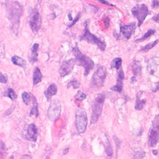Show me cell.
<instances>
[{"label": "cell", "instance_id": "obj_14", "mask_svg": "<svg viewBox=\"0 0 159 159\" xmlns=\"http://www.w3.org/2000/svg\"><path fill=\"white\" fill-rule=\"evenodd\" d=\"M135 27V24L132 22L126 25H120V31L126 39H129L132 34L134 32Z\"/></svg>", "mask_w": 159, "mask_h": 159}, {"label": "cell", "instance_id": "obj_21", "mask_svg": "<svg viewBox=\"0 0 159 159\" xmlns=\"http://www.w3.org/2000/svg\"><path fill=\"white\" fill-rule=\"evenodd\" d=\"M132 69L135 76L137 75H140L142 66L140 65V62L139 61H134L132 64Z\"/></svg>", "mask_w": 159, "mask_h": 159}, {"label": "cell", "instance_id": "obj_25", "mask_svg": "<svg viewBox=\"0 0 159 159\" xmlns=\"http://www.w3.org/2000/svg\"><path fill=\"white\" fill-rule=\"evenodd\" d=\"M155 30L153 29H148V31L140 39H138L135 40V42H141V41H143L144 40L148 39L149 37H150L151 35H152L154 33H155Z\"/></svg>", "mask_w": 159, "mask_h": 159}, {"label": "cell", "instance_id": "obj_12", "mask_svg": "<svg viewBox=\"0 0 159 159\" xmlns=\"http://www.w3.org/2000/svg\"><path fill=\"white\" fill-rule=\"evenodd\" d=\"M147 70L150 75L159 77V57H153L147 63Z\"/></svg>", "mask_w": 159, "mask_h": 159}, {"label": "cell", "instance_id": "obj_38", "mask_svg": "<svg viewBox=\"0 0 159 159\" xmlns=\"http://www.w3.org/2000/svg\"><path fill=\"white\" fill-rule=\"evenodd\" d=\"M157 151L156 150H153V155H157Z\"/></svg>", "mask_w": 159, "mask_h": 159}, {"label": "cell", "instance_id": "obj_22", "mask_svg": "<svg viewBox=\"0 0 159 159\" xmlns=\"http://www.w3.org/2000/svg\"><path fill=\"white\" fill-rule=\"evenodd\" d=\"M123 80H122V79H120V78H117L116 84L112 86L111 88V89L112 90V91L120 92L122 90V88H123Z\"/></svg>", "mask_w": 159, "mask_h": 159}, {"label": "cell", "instance_id": "obj_13", "mask_svg": "<svg viewBox=\"0 0 159 159\" xmlns=\"http://www.w3.org/2000/svg\"><path fill=\"white\" fill-rule=\"evenodd\" d=\"M75 63H76L75 60H74L73 58L68 59L67 60H65L62 63V64L59 69L60 76L61 77H63V76L68 75L72 71Z\"/></svg>", "mask_w": 159, "mask_h": 159}, {"label": "cell", "instance_id": "obj_28", "mask_svg": "<svg viewBox=\"0 0 159 159\" xmlns=\"http://www.w3.org/2000/svg\"><path fill=\"white\" fill-rule=\"evenodd\" d=\"M80 82L78 81H77L76 80H71V81H70L68 83L67 88H69L71 86H72L73 88L76 89V88H78L80 87Z\"/></svg>", "mask_w": 159, "mask_h": 159}, {"label": "cell", "instance_id": "obj_16", "mask_svg": "<svg viewBox=\"0 0 159 159\" xmlns=\"http://www.w3.org/2000/svg\"><path fill=\"white\" fill-rule=\"evenodd\" d=\"M39 45L37 43H35L32 47V50H31V55L29 57V61L32 63L37 61L38 60V50H39Z\"/></svg>", "mask_w": 159, "mask_h": 159}, {"label": "cell", "instance_id": "obj_7", "mask_svg": "<svg viewBox=\"0 0 159 159\" xmlns=\"http://www.w3.org/2000/svg\"><path fill=\"white\" fill-rule=\"evenodd\" d=\"M159 142V114L157 115L153 122L152 127L149 132L148 145L153 147Z\"/></svg>", "mask_w": 159, "mask_h": 159}, {"label": "cell", "instance_id": "obj_31", "mask_svg": "<svg viewBox=\"0 0 159 159\" xmlns=\"http://www.w3.org/2000/svg\"><path fill=\"white\" fill-rule=\"evenodd\" d=\"M108 146H107V147L106 148L107 149H106V152H107V155H109V156H111L112 155V148H109V146H111V145H110V143L108 142V145H107Z\"/></svg>", "mask_w": 159, "mask_h": 159}, {"label": "cell", "instance_id": "obj_30", "mask_svg": "<svg viewBox=\"0 0 159 159\" xmlns=\"http://www.w3.org/2000/svg\"><path fill=\"white\" fill-rule=\"evenodd\" d=\"M80 17H81V13H78V15L76 16V18L74 19V20L68 25V27H72L77 21H78V20L80 18Z\"/></svg>", "mask_w": 159, "mask_h": 159}, {"label": "cell", "instance_id": "obj_18", "mask_svg": "<svg viewBox=\"0 0 159 159\" xmlns=\"http://www.w3.org/2000/svg\"><path fill=\"white\" fill-rule=\"evenodd\" d=\"M142 92L140 91L137 94V99H136V103L135 106V109L136 110H141L144 104H145V99H141V96H142Z\"/></svg>", "mask_w": 159, "mask_h": 159}, {"label": "cell", "instance_id": "obj_20", "mask_svg": "<svg viewBox=\"0 0 159 159\" xmlns=\"http://www.w3.org/2000/svg\"><path fill=\"white\" fill-rule=\"evenodd\" d=\"M11 61L13 64L21 67H24L26 64V62L24 59L17 55H14L13 57H12Z\"/></svg>", "mask_w": 159, "mask_h": 159}, {"label": "cell", "instance_id": "obj_35", "mask_svg": "<svg viewBox=\"0 0 159 159\" xmlns=\"http://www.w3.org/2000/svg\"><path fill=\"white\" fill-rule=\"evenodd\" d=\"M152 19H153L154 21H155V22L159 23V14H155V15L153 17Z\"/></svg>", "mask_w": 159, "mask_h": 159}, {"label": "cell", "instance_id": "obj_26", "mask_svg": "<svg viewBox=\"0 0 159 159\" xmlns=\"http://www.w3.org/2000/svg\"><path fill=\"white\" fill-rule=\"evenodd\" d=\"M158 42V40H156L153 41V42L149 43H148L147 45H146L145 47H142V48L140 49V51L145 52H148L149 50H150L151 48H152L154 46H155V45H157Z\"/></svg>", "mask_w": 159, "mask_h": 159}, {"label": "cell", "instance_id": "obj_37", "mask_svg": "<svg viewBox=\"0 0 159 159\" xmlns=\"http://www.w3.org/2000/svg\"><path fill=\"white\" fill-rule=\"evenodd\" d=\"M159 90V82H158L157 84H156V87L153 90V92H155V91H157Z\"/></svg>", "mask_w": 159, "mask_h": 159}, {"label": "cell", "instance_id": "obj_24", "mask_svg": "<svg viewBox=\"0 0 159 159\" xmlns=\"http://www.w3.org/2000/svg\"><path fill=\"white\" fill-rule=\"evenodd\" d=\"M4 96L9 98L11 100H15L17 98V94L12 88H8L4 93Z\"/></svg>", "mask_w": 159, "mask_h": 159}, {"label": "cell", "instance_id": "obj_17", "mask_svg": "<svg viewBox=\"0 0 159 159\" xmlns=\"http://www.w3.org/2000/svg\"><path fill=\"white\" fill-rule=\"evenodd\" d=\"M42 79V75L38 67H35L33 73V84L34 85L37 84L39 83Z\"/></svg>", "mask_w": 159, "mask_h": 159}, {"label": "cell", "instance_id": "obj_23", "mask_svg": "<svg viewBox=\"0 0 159 159\" xmlns=\"http://www.w3.org/2000/svg\"><path fill=\"white\" fill-rule=\"evenodd\" d=\"M122 64V59L120 58H115L113 59L112 62L111 63V66L112 68H116V70H119L121 68Z\"/></svg>", "mask_w": 159, "mask_h": 159}, {"label": "cell", "instance_id": "obj_34", "mask_svg": "<svg viewBox=\"0 0 159 159\" xmlns=\"http://www.w3.org/2000/svg\"><path fill=\"white\" fill-rule=\"evenodd\" d=\"M99 2H101V3H102V4H106V5H109V6H114V5H113V4H111V3H109V2H107V1H106V0H98Z\"/></svg>", "mask_w": 159, "mask_h": 159}, {"label": "cell", "instance_id": "obj_32", "mask_svg": "<svg viewBox=\"0 0 159 159\" xmlns=\"http://www.w3.org/2000/svg\"><path fill=\"white\" fill-rule=\"evenodd\" d=\"M0 82L2 83H6L7 82V77L6 76H4L2 73H1Z\"/></svg>", "mask_w": 159, "mask_h": 159}, {"label": "cell", "instance_id": "obj_11", "mask_svg": "<svg viewBox=\"0 0 159 159\" xmlns=\"http://www.w3.org/2000/svg\"><path fill=\"white\" fill-rule=\"evenodd\" d=\"M38 135V129L34 124L27 125L22 132V137L28 140L35 142Z\"/></svg>", "mask_w": 159, "mask_h": 159}, {"label": "cell", "instance_id": "obj_3", "mask_svg": "<svg viewBox=\"0 0 159 159\" xmlns=\"http://www.w3.org/2000/svg\"><path fill=\"white\" fill-rule=\"evenodd\" d=\"M80 40H85L89 43L96 45L101 51H104L106 49V43L90 32V31L88 29L87 22H85V27H84V32L80 37Z\"/></svg>", "mask_w": 159, "mask_h": 159}, {"label": "cell", "instance_id": "obj_10", "mask_svg": "<svg viewBox=\"0 0 159 159\" xmlns=\"http://www.w3.org/2000/svg\"><path fill=\"white\" fill-rule=\"evenodd\" d=\"M61 112V104L58 100H53L49 106L48 111H47V116L48 119L52 120L54 121L57 120L60 115Z\"/></svg>", "mask_w": 159, "mask_h": 159}, {"label": "cell", "instance_id": "obj_27", "mask_svg": "<svg viewBox=\"0 0 159 159\" xmlns=\"http://www.w3.org/2000/svg\"><path fill=\"white\" fill-rule=\"evenodd\" d=\"M32 96H30V94L27 92H23L22 93V99L23 102L25 103V104L28 105L30 98H31Z\"/></svg>", "mask_w": 159, "mask_h": 159}, {"label": "cell", "instance_id": "obj_19", "mask_svg": "<svg viewBox=\"0 0 159 159\" xmlns=\"http://www.w3.org/2000/svg\"><path fill=\"white\" fill-rule=\"evenodd\" d=\"M32 103L33 106L32 107V109L29 113V116H32V115H34L35 117H38L39 115V112L38 109V103L37 102L35 97L34 96L32 95Z\"/></svg>", "mask_w": 159, "mask_h": 159}, {"label": "cell", "instance_id": "obj_1", "mask_svg": "<svg viewBox=\"0 0 159 159\" xmlns=\"http://www.w3.org/2000/svg\"><path fill=\"white\" fill-rule=\"evenodd\" d=\"M7 16L11 20L13 30H17L20 18L22 14V7L19 2L15 1H10L6 2Z\"/></svg>", "mask_w": 159, "mask_h": 159}, {"label": "cell", "instance_id": "obj_6", "mask_svg": "<svg viewBox=\"0 0 159 159\" xmlns=\"http://www.w3.org/2000/svg\"><path fill=\"white\" fill-rule=\"evenodd\" d=\"M87 123V114L85 110L83 108H79L75 115V126L78 133L82 134L86 131Z\"/></svg>", "mask_w": 159, "mask_h": 159}, {"label": "cell", "instance_id": "obj_36", "mask_svg": "<svg viewBox=\"0 0 159 159\" xmlns=\"http://www.w3.org/2000/svg\"><path fill=\"white\" fill-rule=\"evenodd\" d=\"M104 24L106 25V28H107L109 25V20L107 17H106L104 19Z\"/></svg>", "mask_w": 159, "mask_h": 159}, {"label": "cell", "instance_id": "obj_5", "mask_svg": "<svg viewBox=\"0 0 159 159\" xmlns=\"http://www.w3.org/2000/svg\"><path fill=\"white\" fill-rule=\"evenodd\" d=\"M107 75L106 68L103 66H99L94 73L91 81V86L93 89L98 90L101 88L103 84Z\"/></svg>", "mask_w": 159, "mask_h": 159}, {"label": "cell", "instance_id": "obj_33", "mask_svg": "<svg viewBox=\"0 0 159 159\" xmlns=\"http://www.w3.org/2000/svg\"><path fill=\"white\" fill-rule=\"evenodd\" d=\"M153 8H157L159 7V0H153L152 1Z\"/></svg>", "mask_w": 159, "mask_h": 159}, {"label": "cell", "instance_id": "obj_39", "mask_svg": "<svg viewBox=\"0 0 159 159\" xmlns=\"http://www.w3.org/2000/svg\"><path fill=\"white\" fill-rule=\"evenodd\" d=\"M136 1H140V0H136Z\"/></svg>", "mask_w": 159, "mask_h": 159}, {"label": "cell", "instance_id": "obj_2", "mask_svg": "<svg viewBox=\"0 0 159 159\" xmlns=\"http://www.w3.org/2000/svg\"><path fill=\"white\" fill-rule=\"evenodd\" d=\"M72 52L75 57L76 63L78 64V65L81 66L84 68V75L87 76L90 71L93 69L94 65V61L91 60V58L81 52L77 44H76L75 47L73 48Z\"/></svg>", "mask_w": 159, "mask_h": 159}, {"label": "cell", "instance_id": "obj_15", "mask_svg": "<svg viewBox=\"0 0 159 159\" xmlns=\"http://www.w3.org/2000/svg\"><path fill=\"white\" fill-rule=\"evenodd\" d=\"M57 93V87L55 84H51L47 89L44 92V95L46 97L47 101H50L52 97L55 95Z\"/></svg>", "mask_w": 159, "mask_h": 159}, {"label": "cell", "instance_id": "obj_29", "mask_svg": "<svg viewBox=\"0 0 159 159\" xmlns=\"http://www.w3.org/2000/svg\"><path fill=\"white\" fill-rule=\"evenodd\" d=\"M75 98L78 99V100H80V101H83L84 99H86V96L84 93H82L81 91H78V93H76V96H75Z\"/></svg>", "mask_w": 159, "mask_h": 159}, {"label": "cell", "instance_id": "obj_4", "mask_svg": "<svg viewBox=\"0 0 159 159\" xmlns=\"http://www.w3.org/2000/svg\"><path fill=\"white\" fill-rule=\"evenodd\" d=\"M104 101L105 94L104 93L99 94L95 98L92 105V115L91 118V124H94L98 121V118L101 114Z\"/></svg>", "mask_w": 159, "mask_h": 159}, {"label": "cell", "instance_id": "obj_9", "mask_svg": "<svg viewBox=\"0 0 159 159\" xmlns=\"http://www.w3.org/2000/svg\"><path fill=\"white\" fill-rule=\"evenodd\" d=\"M42 20L40 15L37 9H33L30 13L29 26L34 32H37L41 26Z\"/></svg>", "mask_w": 159, "mask_h": 159}, {"label": "cell", "instance_id": "obj_8", "mask_svg": "<svg viewBox=\"0 0 159 159\" xmlns=\"http://www.w3.org/2000/svg\"><path fill=\"white\" fill-rule=\"evenodd\" d=\"M131 12L132 15L137 19L139 27H140L142 24L146 17L148 14V7L144 4L136 5L132 9Z\"/></svg>", "mask_w": 159, "mask_h": 159}]
</instances>
